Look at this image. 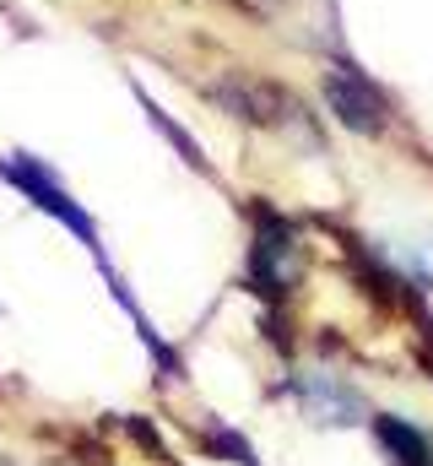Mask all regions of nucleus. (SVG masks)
I'll list each match as a JSON object with an SVG mask.
<instances>
[{
  "label": "nucleus",
  "mask_w": 433,
  "mask_h": 466,
  "mask_svg": "<svg viewBox=\"0 0 433 466\" xmlns=\"http://www.w3.org/2000/svg\"><path fill=\"white\" fill-rule=\"evenodd\" d=\"M216 104H222V109H233L238 119H249V125H277V130H287V125H298V119H304L298 98H293L287 87L260 82V76H233L227 87H216Z\"/></svg>",
  "instance_id": "obj_4"
},
{
  "label": "nucleus",
  "mask_w": 433,
  "mask_h": 466,
  "mask_svg": "<svg viewBox=\"0 0 433 466\" xmlns=\"http://www.w3.org/2000/svg\"><path fill=\"white\" fill-rule=\"evenodd\" d=\"M325 104H330V115L341 119L347 130H357V136H379L390 125L385 93L352 60H330V71H325Z\"/></svg>",
  "instance_id": "obj_3"
},
{
  "label": "nucleus",
  "mask_w": 433,
  "mask_h": 466,
  "mask_svg": "<svg viewBox=\"0 0 433 466\" xmlns=\"http://www.w3.org/2000/svg\"><path fill=\"white\" fill-rule=\"evenodd\" d=\"M244 11H255L260 22H325V11H336L330 0H238Z\"/></svg>",
  "instance_id": "obj_7"
},
{
  "label": "nucleus",
  "mask_w": 433,
  "mask_h": 466,
  "mask_svg": "<svg viewBox=\"0 0 433 466\" xmlns=\"http://www.w3.org/2000/svg\"><path fill=\"white\" fill-rule=\"evenodd\" d=\"M304 401H309V412H315V423H352V418L363 412V401H357V390H347V385H336L330 374H315V380H304Z\"/></svg>",
  "instance_id": "obj_6"
},
{
  "label": "nucleus",
  "mask_w": 433,
  "mask_h": 466,
  "mask_svg": "<svg viewBox=\"0 0 433 466\" xmlns=\"http://www.w3.org/2000/svg\"><path fill=\"white\" fill-rule=\"evenodd\" d=\"M0 174H5V179H11V185H16V190H22V196L33 201V207H38V212H49V218H60L65 228L82 233L93 255H104V244H98V228H93V218H87V212H82V207L71 201V190H65V185H60V179H55V174H49V168H44L38 157L16 152V157H5V163H0Z\"/></svg>",
  "instance_id": "obj_2"
},
{
  "label": "nucleus",
  "mask_w": 433,
  "mask_h": 466,
  "mask_svg": "<svg viewBox=\"0 0 433 466\" xmlns=\"http://www.w3.org/2000/svg\"><path fill=\"white\" fill-rule=\"evenodd\" d=\"M304 277V244L298 228L277 212H255V244H249V282L260 299H287Z\"/></svg>",
  "instance_id": "obj_1"
},
{
  "label": "nucleus",
  "mask_w": 433,
  "mask_h": 466,
  "mask_svg": "<svg viewBox=\"0 0 433 466\" xmlns=\"http://www.w3.org/2000/svg\"><path fill=\"white\" fill-rule=\"evenodd\" d=\"M374 434H379V445L390 451V461L396 466H433L428 434L412 429L407 418H396V412H374Z\"/></svg>",
  "instance_id": "obj_5"
}]
</instances>
